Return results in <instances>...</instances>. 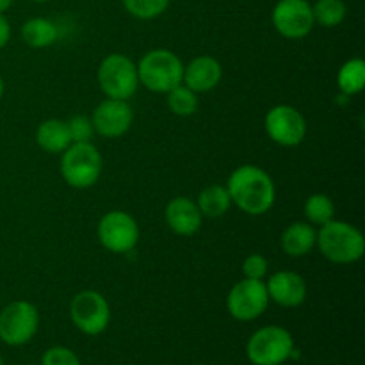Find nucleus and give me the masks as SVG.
Returning a JSON list of instances; mask_svg holds the SVG:
<instances>
[{
    "label": "nucleus",
    "mask_w": 365,
    "mask_h": 365,
    "mask_svg": "<svg viewBox=\"0 0 365 365\" xmlns=\"http://www.w3.org/2000/svg\"><path fill=\"white\" fill-rule=\"evenodd\" d=\"M32 2H48V0H32Z\"/></svg>",
    "instance_id": "2f4dec72"
},
{
    "label": "nucleus",
    "mask_w": 365,
    "mask_h": 365,
    "mask_svg": "<svg viewBox=\"0 0 365 365\" xmlns=\"http://www.w3.org/2000/svg\"><path fill=\"white\" fill-rule=\"evenodd\" d=\"M305 216L309 223L312 225H327L328 221L335 220V203L330 196L323 195V192H316V195L309 196L305 202Z\"/></svg>",
    "instance_id": "5701e85b"
},
{
    "label": "nucleus",
    "mask_w": 365,
    "mask_h": 365,
    "mask_svg": "<svg viewBox=\"0 0 365 365\" xmlns=\"http://www.w3.org/2000/svg\"><path fill=\"white\" fill-rule=\"evenodd\" d=\"M171 0H123L128 13L139 20H153L168 9Z\"/></svg>",
    "instance_id": "393cba45"
},
{
    "label": "nucleus",
    "mask_w": 365,
    "mask_h": 365,
    "mask_svg": "<svg viewBox=\"0 0 365 365\" xmlns=\"http://www.w3.org/2000/svg\"><path fill=\"white\" fill-rule=\"evenodd\" d=\"M98 239L110 253H128L139 242V225L123 210H110L100 220Z\"/></svg>",
    "instance_id": "9d476101"
},
{
    "label": "nucleus",
    "mask_w": 365,
    "mask_h": 365,
    "mask_svg": "<svg viewBox=\"0 0 365 365\" xmlns=\"http://www.w3.org/2000/svg\"><path fill=\"white\" fill-rule=\"evenodd\" d=\"M294 355V339L285 328L271 324L257 330L246 344V356L253 365H282Z\"/></svg>",
    "instance_id": "39448f33"
},
{
    "label": "nucleus",
    "mask_w": 365,
    "mask_h": 365,
    "mask_svg": "<svg viewBox=\"0 0 365 365\" xmlns=\"http://www.w3.org/2000/svg\"><path fill=\"white\" fill-rule=\"evenodd\" d=\"M41 365H82L78 356L71 349L63 346H53L43 353Z\"/></svg>",
    "instance_id": "bb28decb"
},
{
    "label": "nucleus",
    "mask_w": 365,
    "mask_h": 365,
    "mask_svg": "<svg viewBox=\"0 0 365 365\" xmlns=\"http://www.w3.org/2000/svg\"><path fill=\"white\" fill-rule=\"evenodd\" d=\"M59 38L57 25L48 18H31L21 25V39L32 48H46Z\"/></svg>",
    "instance_id": "6ab92c4d"
},
{
    "label": "nucleus",
    "mask_w": 365,
    "mask_h": 365,
    "mask_svg": "<svg viewBox=\"0 0 365 365\" xmlns=\"http://www.w3.org/2000/svg\"><path fill=\"white\" fill-rule=\"evenodd\" d=\"M196 205H198L202 216L207 217H220L227 214L228 209L232 207V200L230 195H228L227 185L214 184L205 187L198 195Z\"/></svg>",
    "instance_id": "aec40b11"
},
{
    "label": "nucleus",
    "mask_w": 365,
    "mask_h": 365,
    "mask_svg": "<svg viewBox=\"0 0 365 365\" xmlns=\"http://www.w3.org/2000/svg\"><path fill=\"white\" fill-rule=\"evenodd\" d=\"M266 132L280 146L302 145L307 135L305 116L292 106H274L266 114Z\"/></svg>",
    "instance_id": "f8f14e48"
},
{
    "label": "nucleus",
    "mask_w": 365,
    "mask_h": 365,
    "mask_svg": "<svg viewBox=\"0 0 365 365\" xmlns=\"http://www.w3.org/2000/svg\"><path fill=\"white\" fill-rule=\"evenodd\" d=\"M316 241L317 232L314 230L312 225L305 223V221H296V223L289 225L280 239L284 252L294 259L309 255L316 246Z\"/></svg>",
    "instance_id": "f3484780"
},
{
    "label": "nucleus",
    "mask_w": 365,
    "mask_h": 365,
    "mask_svg": "<svg viewBox=\"0 0 365 365\" xmlns=\"http://www.w3.org/2000/svg\"><path fill=\"white\" fill-rule=\"evenodd\" d=\"M134 121V113L127 100L106 98L95 107L91 123L96 134L107 139H116L127 134Z\"/></svg>",
    "instance_id": "ddd939ff"
},
{
    "label": "nucleus",
    "mask_w": 365,
    "mask_h": 365,
    "mask_svg": "<svg viewBox=\"0 0 365 365\" xmlns=\"http://www.w3.org/2000/svg\"><path fill=\"white\" fill-rule=\"evenodd\" d=\"M39 328V312L31 302L9 303L0 312V341L7 346H24L34 339Z\"/></svg>",
    "instance_id": "0eeeda50"
},
{
    "label": "nucleus",
    "mask_w": 365,
    "mask_h": 365,
    "mask_svg": "<svg viewBox=\"0 0 365 365\" xmlns=\"http://www.w3.org/2000/svg\"><path fill=\"white\" fill-rule=\"evenodd\" d=\"M36 143L39 148L48 153H63L71 145V135L68 123L63 120H45L36 130Z\"/></svg>",
    "instance_id": "a211bd4d"
},
{
    "label": "nucleus",
    "mask_w": 365,
    "mask_h": 365,
    "mask_svg": "<svg viewBox=\"0 0 365 365\" xmlns=\"http://www.w3.org/2000/svg\"><path fill=\"white\" fill-rule=\"evenodd\" d=\"M269 302L284 309H296L307 299V282L294 271H278L266 282Z\"/></svg>",
    "instance_id": "4468645a"
},
{
    "label": "nucleus",
    "mask_w": 365,
    "mask_h": 365,
    "mask_svg": "<svg viewBox=\"0 0 365 365\" xmlns=\"http://www.w3.org/2000/svg\"><path fill=\"white\" fill-rule=\"evenodd\" d=\"M267 305H269V294H267L266 282L262 280L245 278L237 282L227 296L228 312L234 319L242 323L255 321L257 317L262 316L267 310Z\"/></svg>",
    "instance_id": "1a4fd4ad"
},
{
    "label": "nucleus",
    "mask_w": 365,
    "mask_h": 365,
    "mask_svg": "<svg viewBox=\"0 0 365 365\" xmlns=\"http://www.w3.org/2000/svg\"><path fill=\"white\" fill-rule=\"evenodd\" d=\"M4 96V81H2V77H0V98H2Z\"/></svg>",
    "instance_id": "7c9ffc66"
},
{
    "label": "nucleus",
    "mask_w": 365,
    "mask_h": 365,
    "mask_svg": "<svg viewBox=\"0 0 365 365\" xmlns=\"http://www.w3.org/2000/svg\"><path fill=\"white\" fill-rule=\"evenodd\" d=\"M221 77H223V68L220 61L210 56H200L184 66L182 84L195 93H207L220 84Z\"/></svg>",
    "instance_id": "dca6fc26"
},
{
    "label": "nucleus",
    "mask_w": 365,
    "mask_h": 365,
    "mask_svg": "<svg viewBox=\"0 0 365 365\" xmlns=\"http://www.w3.org/2000/svg\"><path fill=\"white\" fill-rule=\"evenodd\" d=\"M96 77L107 98L128 100L138 91V64L123 53H109L103 57Z\"/></svg>",
    "instance_id": "423d86ee"
},
{
    "label": "nucleus",
    "mask_w": 365,
    "mask_h": 365,
    "mask_svg": "<svg viewBox=\"0 0 365 365\" xmlns=\"http://www.w3.org/2000/svg\"><path fill=\"white\" fill-rule=\"evenodd\" d=\"M316 246L334 264H353L365 253V239L362 232L351 223L331 220L317 232Z\"/></svg>",
    "instance_id": "f03ea898"
},
{
    "label": "nucleus",
    "mask_w": 365,
    "mask_h": 365,
    "mask_svg": "<svg viewBox=\"0 0 365 365\" xmlns=\"http://www.w3.org/2000/svg\"><path fill=\"white\" fill-rule=\"evenodd\" d=\"M267 269H269V264H267L266 257L259 255V253L248 255L242 262V274L245 278H252V280H264Z\"/></svg>",
    "instance_id": "cd10ccee"
},
{
    "label": "nucleus",
    "mask_w": 365,
    "mask_h": 365,
    "mask_svg": "<svg viewBox=\"0 0 365 365\" xmlns=\"http://www.w3.org/2000/svg\"><path fill=\"white\" fill-rule=\"evenodd\" d=\"M0 365H4V360H2V356H0Z\"/></svg>",
    "instance_id": "473e14b6"
},
{
    "label": "nucleus",
    "mask_w": 365,
    "mask_h": 365,
    "mask_svg": "<svg viewBox=\"0 0 365 365\" xmlns=\"http://www.w3.org/2000/svg\"><path fill=\"white\" fill-rule=\"evenodd\" d=\"M227 189L232 203L250 216H262L269 212L277 200L273 178L262 168L253 164H245L232 171Z\"/></svg>",
    "instance_id": "f257e3e1"
},
{
    "label": "nucleus",
    "mask_w": 365,
    "mask_h": 365,
    "mask_svg": "<svg viewBox=\"0 0 365 365\" xmlns=\"http://www.w3.org/2000/svg\"><path fill=\"white\" fill-rule=\"evenodd\" d=\"M103 160L98 148L89 143H71L61 153V175L70 187L88 189L98 182Z\"/></svg>",
    "instance_id": "20e7f679"
},
{
    "label": "nucleus",
    "mask_w": 365,
    "mask_h": 365,
    "mask_svg": "<svg viewBox=\"0 0 365 365\" xmlns=\"http://www.w3.org/2000/svg\"><path fill=\"white\" fill-rule=\"evenodd\" d=\"M168 95V107L177 116H192L198 110V93L189 89L187 86L180 84L173 88Z\"/></svg>",
    "instance_id": "b1692460"
},
{
    "label": "nucleus",
    "mask_w": 365,
    "mask_h": 365,
    "mask_svg": "<svg viewBox=\"0 0 365 365\" xmlns=\"http://www.w3.org/2000/svg\"><path fill=\"white\" fill-rule=\"evenodd\" d=\"M271 20L278 34L287 39L307 38L316 25L309 0H278Z\"/></svg>",
    "instance_id": "9b49d317"
},
{
    "label": "nucleus",
    "mask_w": 365,
    "mask_h": 365,
    "mask_svg": "<svg viewBox=\"0 0 365 365\" xmlns=\"http://www.w3.org/2000/svg\"><path fill=\"white\" fill-rule=\"evenodd\" d=\"M9 39H11L9 20L4 16V13H0V48H4V46L7 45V43H9Z\"/></svg>",
    "instance_id": "c85d7f7f"
},
{
    "label": "nucleus",
    "mask_w": 365,
    "mask_h": 365,
    "mask_svg": "<svg viewBox=\"0 0 365 365\" xmlns=\"http://www.w3.org/2000/svg\"><path fill=\"white\" fill-rule=\"evenodd\" d=\"M164 217H166L168 227L177 235H184V237L195 235L202 228L203 221L196 202H192L187 196H177V198L171 200L168 203Z\"/></svg>",
    "instance_id": "2eb2a0df"
},
{
    "label": "nucleus",
    "mask_w": 365,
    "mask_h": 365,
    "mask_svg": "<svg viewBox=\"0 0 365 365\" xmlns=\"http://www.w3.org/2000/svg\"><path fill=\"white\" fill-rule=\"evenodd\" d=\"M68 123V130H70L71 143H89L93 138V128L91 118L88 116H73Z\"/></svg>",
    "instance_id": "a878e982"
},
{
    "label": "nucleus",
    "mask_w": 365,
    "mask_h": 365,
    "mask_svg": "<svg viewBox=\"0 0 365 365\" xmlns=\"http://www.w3.org/2000/svg\"><path fill=\"white\" fill-rule=\"evenodd\" d=\"M314 21L321 27H337L346 18V4L342 0H317L312 6Z\"/></svg>",
    "instance_id": "4be33fe9"
},
{
    "label": "nucleus",
    "mask_w": 365,
    "mask_h": 365,
    "mask_svg": "<svg viewBox=\"0 0 365 365\" xmlns=\"http://www.w3.org/2000/svg\"><path fill=\"white\" fill-rule=\"evenodd\" d=\"M14 0H0V13H6L11 6H13Z\"/></svg>",
    "instance_id": "c756f323"
},
{
    "label": "nucleus",
    "mask_w": 365,
    "mask_h": 365,
    "mask_svg": "<svg viewBox=\"0 0 365 365\" xmlns=\"http://www.w3.org/2000/svg\"><path fill=\"white\" fill-rule=\"evenodd\" d=\"M337 86L344 96L359 95L365 86V63L359 57L346 61L337 73Z\"/></svg>",
    "instance_id": "412c9836"
},
{
    "label": "nucleus",
    "mask_w": 365,
    "mask_h": 365,
    "mask_svg": "<svg viewBox=\"0 0 365 365\" xmlns=\"http://www.w3.org/2000/svg\"><path fill=\"white\" fill-rule=\"evenodd\" d=\"M139 84L153 93L171 91L182 84L184 63L177 53L166 48H155L146 52L138 64Z\"/></svg>",
    "instance_id": "7ed1b4c3"
},
{
    "label": "nucleus",
    "mask_w": 365,
    "mask_h": 365,
    "mask_svg": "<svg viewBox=\"0 0 365 365\" xmlns=\"http://www.w3.org/2000/svg\"><path fill=\"white\" fill-rule=\"evenodd\" d=\"M70 316L82 334L100 335L110 323V307L100 292L82 291L71 299Z\"/></svg>",
    "instance_id": "6e6552de"
}]
</instances>
